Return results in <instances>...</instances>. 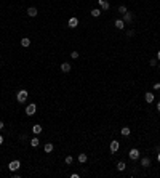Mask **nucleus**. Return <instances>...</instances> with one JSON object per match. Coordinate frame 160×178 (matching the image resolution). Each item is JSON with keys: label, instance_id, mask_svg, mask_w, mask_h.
<instances>
[{"label": "nucleus", "instance_id": "a211bd4d", "mask_svg": "<svg viewBox=\"0 0 160 178\" xmlns=\"http://www.w3.org/2000/svg\"><path fill=\"white\" fill-rule=\"evenodd\" d=\"M125 168H127V165H125V162H119V164H117V170H119V172H123V170H125Z\"/></svg>", "mask_w": 160, "mask_h": 178}, {"label": "nucleus", "instance_id": "4be33fe9", "mask_svg": "<svg viewBox=\"0 0 160 178\" xmlns=\"http://www.w3.org/2000/svg\"><path fill=\"white\" fill-rule=\"evenodd\" d=\"M119 13H122V15L127 13V6H125V5H120V6H119Z\"/></svg>", "mask_w": 160, "mask_h": 178}, {"label": "nucleus", "instance_id": "7ed1b4c3", "mask_svg": "<svg viewBox=\"0 0 160 178\" xmlns=\"http://www.w3.org/2000/svg\"><path fill=\"white\" fill-rule=\"evenodd\" d=\"M19 167H21V162H19V161H11V162H10V165H8V168H10L11 172L19 170Z\"/></svg>", "mask_w": 160, "mask_h": 178}, {"label": "nucleus", "instance_id": "6ab92c4d", "mask_svg": "<svg viewBox=\"0 0 160 178\" xmlns=\"http://www.w3.org/2000/svg\"><path fill=\"white\" fill-rule=\"evenodd\" d=\"M131 133V128H128V127H123V128H122V135H123V136H128Z\"/></svg>", "mask_w": 160, "mask_h": 178}, {"label": "nucleus", "instance_id": "cd10ccee", "mask_svg": "<svg viewBox=\"0 0 160 178\" xmlns=\"http://www.w3.org/2000/svg\"><path fill=\"white\" fill-rule=\"evenodd\" d=\"M3 127H5L3 125V120H0V130H3Z\"/></svg>", "mask_w": 160, "mask_h": 178}, {"label": "nucleus", "instance_id": "f3484780", "mask_svg": "<svg viewBox=\"0 0 160 178\" xmlns=\"http://www.w3.org/2000/svg\"><path fill=\"white\" fill-rule=\"evenodd\" d=\"M87 159H88L87 154H79V162H80V164H85V162H87Z\"/></svg>", "mask_w": 160, "mask_h": 178}, {"label": "nucleus", "instance_id": "1a4fd4ad", "mask_svg": "<svg viewBox=\"0 0 160 178\" xmlns=\"http://www.w3.org/2000/svg\"><path fill=\"white\" fill-rule=\"evenodd\" d=\"M131 19H133V13H123V21L125 23H131Z\"/></svg>", "mask_w": 160, "mask_h": 178}, {"label": "nucleus", "instance_id": "7c9ffc66", "mask_svg": "<svg viewBox=\"0 0 160 178\" xmlns=\"http://www.w3.org/2000/svg\"><path fill=\"white\" fill-rule=\"evenodd\" d=\"M157 60H158V61H160V51H158V53H157Z\"/></svg>", "mask_w": 160, "mask_h": 178}, {"label": "nucleus", "instance_id": "9d476101", "mask_svg": "<svg viewBox=\"0 0 160 178\" xmlns=\"http://www.w3.org/2000/svg\"><path fill=\"white\" fill-rule=\"evenodd\" d=\"M115 27H117V29H123V27H125V21L123 19H115Z\"/></svg>", "mask_w": 160, "mask_h": 178}, {"label": "nucleus", "instance_id": "5701e85b", "mask_svg": "<svg viewBox=\"0 0 160 178\" xmlns=\"http://www.w3.org/2000/svg\"><path fill=\"white\" fill-rule=\"evenodd\" d=\"M74 162V159H72V156H67V157H66V164H67V165H71Z\"/></svg>", "mask_w": 160, "mask_h": 178}, {"label": "nucleus", "instance_id": "4468645a", "mask_svg": "<svg viewBox=\"0 0 160 178\" xmlns=\"http://www.w3.org/2000/svg\"><path fill=\"white\" fill-rule=\"evenodd\" d=\"M21 45L24 47V48H27V47L31 45V39H27V37H24V39H21Z\"/></svg>", "mask_w": 160, "mask_h": 178}, {"label": "nucleus", "instance_id": "393cba45", "mask_svg": "<svg viewBox=\"0 0 160 178\" xmlns=\"http://www.w3.org/2000/svg\"><path fill=\"white\" fill-rule=\"evenodd\" d=\"M149 64H150V66H157V60H155V58H152V60L149 61Z\"/></svg>", "mask_w": 160, "mask_h": 178}, {"label": "nucleus", "instance_id": "dca6fc26", "mask_svg": "<svg viewBox=\"0 0 160 178\" xmlns=\"http://www.w3.org/2000/svg\"><path fill=\"white\" fill-rule=\"evenodd\" d=\"M39 144H40V140H39V138H32V140H31V146H32V148H37Z\"/></svg>", "mask_w": 160, "mask_h": 178}, {"label": "nucleus", "instance_id": "c756f323", "mask_svg": "<svg viewBox=\"0 0 160 178\" xmlns=\"http://www.w3.org/2000/svg\"><path fill=\"white\" fill-rule=\"evenodd\" d=\"M2 143H3V136H2V135H0V144H2Z\"/></svg>", "mask_w": 160, "mask_h": 178}, {"label": "nucleus", "instance_id": "f257e3e1", "mask_svg": "<svg viewBox=\"0 0 160 178\" xmlns=\"http://www.w3.org/2000/svg\"><path fill=\"white\" fill-rule=\"evenodd\" d=\"M27 96H29V91L27 90H19L18 95H16V100H18V103H26Z\"/></svg>", "mask_w": 160, "mask_h": 178}, {"label": "nucleus", "instance_id": "412c9836", "mask_svg": "<svg viewBox=\"0 0 160 178\" xmlns=\"http://www.w3.org/2000/svg\"><path fill=\"white\" fill-rule=\"evenodd\" d=\"M53 151V144L51 143H46L45 144V153H51Z\"/></svg>", "mask_w": 160, "mask_h": 178}, {"label": "nucleus", "instance_id": "aec40b11", "mask_svg": "<svg viewBox=\"0 0 160 178\" xmlns=\"http://www.w3.org/2000/svg\"><path fill=\"white\" fill-rule=\"evenodd\" d=\"M101 15V10H99V8H93V10H91V16H95V18H98Z\"/></svg>", "mask_w": 160, "mask_h": 178}, {"label": "nucleus", "instance_id": "bb28decb", "mask_svg": "<svg viewBox=\"0 0 160 178\" xmlns=\"http://www.w3.org/2000/svg\"><path fill=\"white\" fill-rule=\"evenodd\" d=\"M158 88H160V83H158V82L154 83V90H158Z\"/></svg>", "mask_w": 160, "mask_h": 178}, {"label": "nucleus", "instance_id": "a878e982", "mask_svg": "<svg viewBox=\"0 0 160 178\" xmlns=\"http://www.w3.org/2000/svg\"><path fill=\"white\" fill-rule=\"evenodd\" d=\"M127 35H128V37H133V35H135V31H133V29L128 31V32H127Z\"/></svg>", "mask_w": 160, "mask_h": 178}, {"label": "nucleus", "instance_id": "2eb2a0df", "mask_svg": "<svg viewBox=\"0 0 160 178\" xmlns=\"http://www.w3.org/2000/svg\"><path fill=\"white\" fill-rule=\"evenodd\" d=\"M141 165H143V167H149V165H150V159H149V157H143Z\"/></svg>", "mask_w": 160, "mask_h": 178}, {"label": "nucleus", "instance_id": "0eeeda50", "mask_svg": "<svg viewBox=\"0 0 160 178\" xmlns=\"http://www.w3.org/2000/svg\"><path fill=\"white\" fill-rule=\"evenodd\" d=\"M67 26L71 27V29L77 27V26H79V19H77V18H71V19H69V23H67Z\"/></svg>", "mask_w": 160, "mask_h": 178}, {"label": "nucleus", "instance_id": "20e7f679", "mask_svg": "<svg viewBox=\"0 0 160 178\" xmlns=\"http://www.w3.org/2000/svg\"><path fill=\"white\" fill-rule=\"evenodd\" d=\"M98 3H99V8H101V10H104V11H107L109 8H110L107 0H98Z\"/></svg>", "mask_w": 160, "mask_h": 178}, {"label": "nucleus", "instance_id": "9b49d317", "mask_svg": "<svg viewBox=\"0 0 160 178\" xmlns=\"http://www.w3.org/2000/svg\"><path fill=\"white\" fill-rule=\"evenodd\" d=\"M32 132H34L35 135H39V133H42V125H40V124H35V125L32 127Z\"/></svg>", "mask_w": 160, "mask_h": 178}, {"label": "nucleus", "instance_id": "c85d7f7f", "mask_svg": "<svg viewBox=\"0 0 160 178\" xmlns=\"http://www.w3.org/2000/svg\"><path fill=\"white\" fill-rule=\"evenodd\" d=\"M157 111H158V112H160V101H158V103H157Z\"/></svg>", "mask_w": 160, "mask_h": 178}, {"label": "nucleus", "instance_id": "f03ea898", "mask_svg": "<svg viewBox=\"0 0 160 178\" xmlns=\"http://www.w3.org/2000/svg\"><path fill=\"white\" fill-rule=\"evenodd\" d=\"M35 111H37V106L34 104V103H31V104H27V108H26V114L27 116H34Z\"/></svg>", "mask_w": 160, "mask_h": 178}, {"label": "nucleus", "instance_id": "39448f33", "mask_svg": "<svg viewBox=\"0 0 160 178\" xmlns=\"http://www.w3.org/2000/svg\"><path fill=\"white\" fill-rule=\"evenodd\" d=\"M119 149H120V143L119 141H115V140L110 141V153H117Z\"/></svg>", "mask_w": 160, "mask_h": 178}, {"label": "nucleus", "instance_id": "ddd939ff", "mask_svg": "<svg viewBox=\"0 0 160 178\" xmlns=\"http://www.w3.org/2000/svg\"><path fill=\"white\" fill-rule=\"evenodd\" d=\"M61 71H62V72H69V71H71V64H69V63H62V64H61Z\"/></svg>", "mask_w": 160, "mask_h": 178}, {"label": "nucleus", "instance_id": "f8f14e48", "mask_svg": "<svg viewBox=\"0 0 160 178\" xmlns=\"http://www.w3.org/2000/svg\"><path fill=\"white\" fill-rule=\"evenodd\" d=\"M144 100H146V103H152V101H154V95H152L150 91H147L146 95H144Z\"/></svg>", "mask_w": 160, "mask_h": 178}, {"label": "nucleus", "instance_id": "423d86ee", "mask_svg": "<svg viewBox=\"0 0 160 178\" xmlns=\"http://www.w3.org/2000/svg\"><path fill=\"white\" fill-rule=\"evenodd\" d=\"M128 156H130V159H133V161H136V159L139 157V151L138 149H130V153H128Z\"/></svg>", "mask_w": 160, "mask_h": 178}, {"label": "nucleus", "instance_id": "2f4dec72", "mask_svg": "<svg viewBox=\"0 0 160 178\" xmlns=\"http://www.w3.org/2000/svg\"><path fill=\"white\" fill-rule=\"evenodd\" d=\"M157 161H158V162H160V153H158V154H157Z\"/></svg>", "mask_w": 160, "mask_h": 178}, {"label": "nucleus", "instance_id": "6e6552de", "mask_svg": "<svg viewBox=\"0 0 160 178\" xmlns=\"http://www.w3.org/2000/svg\"><path fill=\"white\" fill-rule=\"evenodd\" d=\"M37 13H39V11H37V8H35V6H29V8H27V15H29L31 18L37 16Z\"/></svg>", "mask_w": 160, "mask_h": 178}, {"label": "nucleus", "instance_id": "b1692460", "mask_svg": "<svg viewBox=\"0 0 160 178\" xmlns=\"http://www.w3.org/2000/svg\"><path fill=\"white\" fill-rule=\"evenodd\" d=\"M71 56H72L74 60H77V58H79V51H72V53H71Z\"/></svg>", "mask_w": 160, "mask_h": 178}]
</instances>
